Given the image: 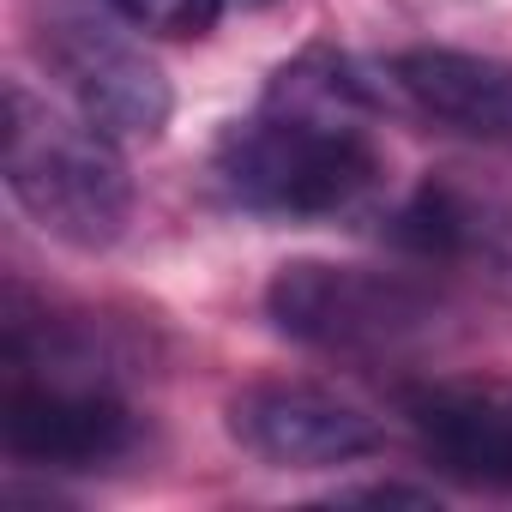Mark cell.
I'll list each match as a JSON object with an SVG mask.
<instances>
[{"mask_svg":"<svg viewBox=\"0 0 512 512\" xmlns=\"http://www.w3.org/2000/svg\"><path fill=\"white\" fill-rule=\"evenodd\" d=\"M211 175L223 199L253 217L278 223L356 217L386 181V151L374 139V97L362 73L326 43L284 61L260 109L223 127Z\"/></svg>","mask_w":512,"mask_h":512,"instance_id":"cell-1","label":"cell"},{"mask_svg":"<svg viewBox=\"0 0 512 512\" xmlns=\"http://www.w3.org/2000/svg\"><path fill=\"white\" fill-rule=\"evenodd\" d=\"M0 175L13 205L55 235L61 247L103 253L127 235L133 217V175L109 133H97L85 115L55 109L25 79L0 85Z\"/></svg>","mask_w":512,"mask_h":512,"instance_id":"cell-2","label":"cell"},{"mask_svg":"<svg viewBox=\"0 0 512 512\" xmlns=\"http://www.w3.org/2000/svg\"><path fill=\"white\" fill-rule=\"evenodd\" d=\"M266 320L332 362H416L452 344V302L416 278L338 266V260H290L266 284Z\"/></svg>","mask_w":512,"mask_h":512,"instance_id":"cell-3","label":"cell"},{"mask_svg":"<svg viewBox=\"0 0 512 512\" xmlns=\"http://www.w3.org/2000/svg\"><path fill=\"white\" fill-rule=\"evenodd\" d=\"M109 19L91 7L55 0V7L37 13L31 43H37V61L55 73V85L73 97V109L97 133H109L115 145H151V139H163V127L175 115V91H169L163 67Z\"/></svg>","mask_w":512,"mask_h":512,"instance_id":"cell-4","label":"cell"},{"mask_svg":"<svg viewBox=\"0 0 512 512\" xmlns=\"http://www.w3.org/2000/svg\"><path fill=\"white\" fill-rule=\"evenodd\" d=\"M139 440L145 422L121 386L0 374V446L25 470H49V476L115 470L139 452Z\"/></svg>","mask_w":512,"mask_h":512,"instance_id":"cell-5","label":"cell"},{"mask_svg":"<svg viewBox=\"0 0 512 512\" xmlns=\"http://www.w3.org/2000/svg\"><path fill=\"white\" fill-rule=\"evenodd\" d=\"M386 241L410 260L452 272L494 302H512V187L470 169H428L398 211L386 217Z\"/></svg>","mask_w":512,"mask_h":512,"instance_id":"cell-6","label":"cell"},{"mask_svg":"<svg viewBox=\"0 0 512 512\" xmlns=\"http://www.w3.org/2000/svg\"><path fill=\"white\" fill-rule=\"evenodd\" d=\"M229 440L272 470H338L380 446V422L314 380H253L223 410Z\"/></svg>","mask_w":512,"mask_h":512,"instance_id":"cell-7","label":"cell"},{"mask_svg":"<svg viewBox=\"0 0 512 512\" xmlns=\"http://www.w3.org/2000/svg\"><path fill=\"white\" fill-rule=\"evenodd\" d=\"M410 434L434 470L464 488H506L512 494V380L458 374L404 392Z\"/></svg>","mask_w":512,"mask_h":512,"instance_id":"cell-8","label":"cell"},{"mask_svg":"<svg viewBox=\"0 0 512 512\" xmlns=\"http://www.w3.org/2000/svg\"><path fill=\"white\" fill-rule=\"evenodd\" d=\"M392 85L434 127L512 157V61L476 49H404Z\"/></svg>","mask_w":512,"mask_h":512,"instance_id":"cell-9","label":"cell"},{"mask_svg":"<svg viewBox=\"0 0 512 512\" xmlns=\"http://www.w3.org/2000/svg\"><path fill=\"white\" fill-rule=\"evenodd\" d=\"M103 7L121 25H133L145 37H163V43H199L223 19V0H103Z\"/></svg>","mask_w":512,"mask_h":512,"instance_id":"cell-10","label":"cell"},{"mask_svg":"<svg viewBox=\"0 0 512 512\" xmlns=\"http://www.w3.org/2000/svg\"><path fill=\"white\" fill-rule=\"evenodd\" d=\"M332 500H344V506H434V494L410 488V482H362V488H338Z\"/></svg>","mask_w":512,"mask_h":512,"instance_id":"cell-11","label":"cell"},{"mask_svg":"<svg viewBox=\"0 0 512 512\" xmlns=\"http://www.w3.org/2000/svg\"><path fill=\"white\" fill-rule=\"evenodd\" d=\"M253 7H266V0H253Z\"/></svg>","mask_w":512,"mask_h":512,"instance_id":"cell-12","label":"cell"}]
</instances>
